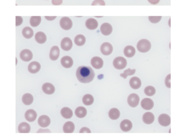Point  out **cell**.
<instances>
[{
  "label": "cell",
  "instance_id": "6da1fadb",
  "mask_svg": "<svg viewBox=\"0 0 175 140\" xmlns=\"http://www.w3.org/2000/svg\"><path fill=\"white\" fill-rule=\"evenodd\" d=\"M95 75L94 71L90 67L83 66L79 67L77 70V78L81 83H90L93 80Z\"/></svg>",
  "mask_w": 175,
  "mask_h": 140
},
{
  "label": "cell",
  "instance_id": "7a4b0ae2",
  "mask_svg": "<svg viewBox=\"0 0 175 140\" xmlns=\"http://www.w3.org/2000/svg\"><path fill=\"white\" fill-rule=\"evenodd\" d=\"M138 50L141 53H146L149 51L151 48V44L149 41L147 39H142L138 43Z\"/></svg>",
  "mask_w": 175,
  "mask_h": 140
},
{
  "label": "cell",
  "instance_id": "3957f363",
  "mask_svg": "<svg viewBox=\"0 0 175 140\" xmlns=\"http://www.w3.org/2000/svg\"><path fill=\"white\" fill-rule=\"evenodd\" d=\"M127 64V60L122 57L116 58L113 61V66L116 69L122 70L126 67Z\"/></svg>",
  "mask_w": 175,
  "mask_h": 140
},
{
  "label": "cell",
  "instance_id": "277c9868",
  "mask_svg": "<svg viewBox=\"0 0 175 140\" xmlns=\"http://www.w3.org/2000/svg\"><path fill=\"white\" fill-rule=\"evenodd\" d=\"M61 27L65 30H69L71 29L73 26V23L71 19L69 17H63L60 22Z\"/></svg>",
  "mask_w": 175,
  "mask_h": 140
},
{
  "label": "cell",
  "instance_id": "5b68a950",
  "mask_svg": "<svg viewBox=\"0 0 175 140\" xmlns=\"http://www.w3.org/2000/svg\"><path fill=\"white\" fill-rule=\"evenodd\" d=\"M127 101L130 106L132 108H135L139 104L140 98L136 94H132L128 98Z\"/></svg>",
  "mask_w": 175,
  "mask_h": 140
},
{
  "label": "cell",
  "instance_id": "8992f818",
  "mask_svg": "<svg viewBox=\"0 0 175 140\" xmlns=\"http://www.w3.org/2000/svg\"><path fill=\"white\" fill-rule=\"evenodd\" d=\"M101 52L105 56H108L111 54L113 52V46L110 43L105 42L103 43L101 46Z\"/></svg>",
  "mask_w": 175,
  "mask_h": 140
},
{
  "label": "cell",
  "instance_id": "52a82bcc",
  "mask_svg": "<svg viewBox=\"0 0 175 140\" xmlns=\"http://www.w3.org/2000/svg\"><path fill=\"white\" fill-rule=\"evenodd\" d=\"M61 46L64 51H70L73 47V43L70 38L65 37L61 41Z\"/></svg>",
  "mask_w": 175,
  "mask_h": 140
},
{
  "label": "cell",
  "instance_id": "ba28073f",
  "mask_svg": "<svg viewBox=\"0 0 175 140\" xmlns=\"http://www.w3.org/2000/svg\"><path fill=\"white\" fill-rule=\"evenodd\" d=\"M158 121L161 126L167 127L171 124V118L168 115L163 114L159 117Z\"/></svg>",
  "mask_w": 175,
  "mask_h": 140
},
{
  "label": "cell",
  "instance_id": "9c48e42d",
  "mask_svg": "<svg viewBox=\"0 0 175 140\" xmlns=\"http://www.w3.org/2000/svg\"><path fill=\"white\" fill-rule=\"evenodd\" d=\"M20 57L23 61L29 62L33 58L32 52L30 50L25 49L21 51Z\"/></svg>",
  "mask_w": 175,
  "mask_h": 140
},
{
  "label": "cell",
  "instance_id": "30bf717a",
  "mask_svg": "<svg viewBox=\"0 0 175 140\" xmlns=\"http://www.w3.org/2000/svg\"><path fill=\"white\" fill-rule=\"evenodd\" d=\"M100 30L103 35L105 36H108L110 35L113 31L112 26L110 24L105 23L103 24L100 28Z\"/></svg>",
  "mask_w": 175,
  "mask_h": 140
},
{
  "label": "cell",
  "instance_id": "8fae6325",
  "mask_svg": "<svg viewBox=\"0 0 175 140\" xmlns=\"http://www.w3.org/2000/svg\"><path fill=\"white\" fill-rule=\"evenodd\" d=\"M51 123V120L49 117L46 115L41 116L38 119L39 126L42 128H46L49 126Z\"/></svg>",
  "mask_w": 175,
  "mask_h": 140
},
{
  "label": "cell",
  "instance_id": "7c38bea8",
  "mask_svg": "<svg viewBox=\"0 0 175 140\" xmlns=\"http://www.w3.org/2000/svg\"><path fill=\"white\" fill-rule=\"evenodd\" d=\"M91 65L96 69H101L103 66V60L99 57H94L92 59L91 61Z\"/></svg>",
  "mask_w": 175,
  "mask_h": 140
},
{
  "label": "cell",
  "instance_id": "4fadbf2b",
  "mask_svg": "<svg viewBox=\"0 0 175 140\" xmlns=\"http://www.w3.org/2000/svg\"><path fill=\"white\" fill-rule=\"evenodd\" d=\"M141 105L142 108L146 110H151L154 107V102L151 99L149 98H145L142 101Z\"/></svg>",
  "mask_w": 175,
  "mask_h": 140
},
{
  "label": "cell",
  "instance_id": "5bb4252c",
  "mask_svg": "<svg viewBox=\"0 0 175 140\" xmlns=\"http://www.w3.org/2000/svg\"><path fill=\"white\" fill-rule=\"evenodd\" d=\"M42 90L47 95H52L55 91V88L53 85L51 83H46L43 84Z\"/></svg>",
  "mask_w": 175,
  "mask_h": 140
},
{
  "label": "cell",
  "instance_id": "9a60e30c",
  "mask_svg": "<svg viewBox=\"0 0 175 140\" xmlns=\"http://www.w3.org/2000/svg\"><path fill=\"white\" fill-rule=\"evenodd\" d=\"M60 55V50L58 46H55L51 48L50 52V58L53 61H56Z\"/></svg>",
  "mask_w": 175,
  "mask_h": 140
},
{
  "label": "cell",
  "instance_id": "2e32d148",
  "mask_svg": "<svg viewBox=\"0 0 175 140\" xmlns=\"http://www.w3.org/2000/svg\"><path fill=\"white\" fill-rule=\"evenodd\" d=\"M61 64L65 68H70L73 65V60L69 56H64L61 59Z\"/></svg>",
  "mask_w": 175,
  "mask_h": 140
},
{
  "label": "cell",
  "instance_id": "e0dca14e",
  "mask_svg": "<svg viewBox=\"0 0 175 140\" xmlns=\"http://www.w3.org/2000/svg\"><path fill=\"white\" fill-rule=\"evenodd\" d=\"M25 116L26 119L28 121L30 122H34L35 120L36 119L37 114L36 111L34 110L30 109L26 112Z\"/></svg>",
  "mask_w": 175,
  "mask_h": 140
},
{
  "label": "cell",
  "instance_id": "ac0fdd59",
  "mask_svg": "<svg viewBox=\"0 0 175 140\" xmlns=\"http://www.w3.org/2000/svg\"><path fill=\"white\" fill-rule=\"evenodd\" d=\"M41 69V65L38 62H33L29 64L28 71L32 74L38 73Z\"/></svg>",
  "mask_w": 175,
  "mask_h": 140
},
{
  "label": "cell",
  "instance_id": "d6986e66",
  "mask_svg": "<svg viewBox=\"0 0 175 140\" xmlns=\"http://www.w3.org/2000/svg\"><path fill=\"white\" fill-rule=\"evenodd\" d=\"M133 125L132 122L129 120H124L122 121L120 124L121 130L124 132H128L132 128Z\"/></svg>",
  "mask_w": 175,
  "mask_h": 140
},
{
  "label": "cell",
  "instance_id": "ffe728a7",
  "mask_svg": "<svg viewBox=\"0 0 175 140\" xmlns=\"http://www.w3.org/2000/svg\"><path fill=\"white\" fill-rule=\"evenodd\" d=\"M86 26L89 30H95L96 28H97L98 23L97 21L94 19L90 18L86 21Z\"/></svg>",
  "mask_w": 175,
  "mask_h": 140
},
{
  "label": "cell",
  "instance_id": "44dd1931",
  "mask_svg": "<svg viewBox=\"0 0 175 140\" xmlns=\"http://www.w3.org/2000/svg\"><path fill=\"white\" fill-rule=\"evenodd\" d=\"M154 115L151 112H147L143 115V122L146 124H151L154 122Z\"/></svg>",
  "mask_w": 175,
  "mask_h": 140
},
{
  "label": "cell",
  "instance_id": "7402d4cb",
  "mask_svg": "<svg viewBox=\"0 0 175 140\" xmlns=\"http://www.w3.org/2000/svg\"><path fill=\"white\" fill-rule=\"evenodd\" d=\"M130 85L131 88L134 89L140 88L141 86V81L140 79L136 77L131 78L130 80Z\"/></svg>",
  "mask_w": 175,
  "mask_h": 140
},
{
  "label": "cell",
  "instance_id": "603a6c76",
  "mask_svg": "<svg viewBox=\"0 0 175 140\" xmlns=\"http://www.w3.org/2000/svg\"><path fill=\"white\" fill-rule=\"evenodd\" d=\"M124 53L127 57H133L136 53V50L134 47L132 46H128L125 48Z\"/></svg>",
  "mask_w": 175,
  "mask_h": 140
},
{
  "label": "cell",
  "instance_id": "cb8c5ba5",
  "mask_svg": "<svg viewBox=\"0 0 175 140\" xmlns=\"http://www.w3.org/2000/svg\"><path fill=\"white\" fill-rule=\"evenodd\" d=\"M35 40L38 43L42 44L45 43L47 40V37L45 33L42 32H37L35 35Z\"/></svg>",
  "mask_w": 175,
  "mask_h": 140
},
{
  "label": "cell",
  "instance_id": "d4e9b609",
  "mask_svg": "<svg viewBox=\"0 0 175 140\" xmlns=\"http://www.w3.org/2000/svg\"><path fill=\"white\" fill-rule=\"evenodd\" d=\"M31 130V127L29 124L26 122H23L19 125L18 127V131L20 133H28Z\"/></svg>",
  "mask_w": 175,
  "mask_h": 140
},
{
  "label": "cell",
  "instance_id": "484cf974",
  "mask_svg": "<svg viewBox=\"0 0 175 140\" xmlns=\"http://www.w3.org/2000/svg\"><path fill=\"white\" fill-rule=\"evenodd\" d=\"M75 130V125L73 122H67L63 126V131L65 133H72Z\"/></svg>",
  "mask_w": 175,
  "mask_h": 140
},
{
  "label": "cell",
  "instance_id": "4316f807",
  "mask_svg": "<svg viewBox=\"0 0 175 140\" xmlns=\"http://www.w3.org/2000/svg\"><path fill=\"white\" fill-rule=\"evenodd\" d=\"M109 116L112 120H116L120 116V112L117 108H112L109 111Z\"/></svg>",
  "mask_w": 175,
  "mask_h": 140
},
{
  "label": "cell",
  "instance_id": "83f0119b",
  "mask_svg": "<svg viewBox=\"0 0 175 140\" xmlns=\"http://www.w3.org/2000/svg\"><path fill=\"white\" fill-rule=\"evenodd\" d=\"M61 115L65 119H70L73 116V112L67 107L63 108L61 111Z\"/></svg>",
  "mask_w": 175,
  "mask_h": 140
},
{
  "label": "cell",
  "instance_id": "f1b7e54d",
  "mask_svg": "<svg viewBox=\"0 0 175 140\" xmlns=\"http://www.w3.org/2000/svg\"><path fill=\"white\" fill-rule=\"evenodd\" d=\"M87 110L83 107H79L76 109L75 115L78 118H84L87 115Z\"/></svg>",
  "mask_w": 175,
  "mask_h": 140
},
{
  "label": "cell",
  "instance_id": "f546056e",
  "mask_svg": "<svg viewBox=\"0 0 175 140\" xmlns=\"http://www.w3.org/2000/svg\"><path fill=\"white\" fill-rule=\"evenodd\" d=\"M34 101L33 96L31 94H25L22 97V102L26 105H30L32 104Z\"/></svg>",
  "mask_w": 175,
  "mask_h": 140
},
{
  "label": "cell",
  "instance_id": "4dcf8cb0",
  "mask_svg": "<svg viewBox=\"0 0 175 140\" xmlns=\"http://www.w3.org/2000/svg\"><path fill=\"white\" fill-rule=\"evenodd\" d=\"M22 34L25 38L29 39L31 38L33 36L34 32L31 28L29 27H26L24 28L23 30Z\"/></svg>",
  "mask_w": 175,
  "mask_h": 140
},
{
  "label": "cell",
  "instance_id": "1f68e13d",
  "mask_svg": "<svg viewBox=\"0 0 175 140\" xmlns=\"http://www.w3.org/2000/svg\"><path fill=\"white\" fill-rule=\"evenodd\" d=\"M75 43L78 46H82L86 42V38L83 35H78L76 37L74 40Z\"/></svg>",
  "mask_w": 175,
  "mask_h": 140
},
{
  "label": "cell",
  "instance_id": "d6a6232c",
  "mask_svg": "<svg viewBox=\"0 0 175 140\" xmlns=\"http://www.w3.org/2000/svg\"><path fill=\"white\" fill-rule=\"evenodd\" d=\"M41 22V17L40 16H32L30 19V25L33 27H36L40 25Z\"/></svg>",
  "mask_w": 175,
  "mask_h": 140
},
{
  "label": "cell",
  "instance_id": "836d02e7",
  "mask_svg": "<svg viewBox=\"0 0 175 140\" xmlns=\"http://www.w3.org/2000/svg\"><path fill=\"white\" fill-rule=\"evenodd\" d=\"M83 102L84 104L87 106H90L93 103L94 99L93 97L90 94H87V95H85L83 97V99H82Z\"/></svg>",
  "mask_w": 175,
  "mask_h": 140
},
{
  "label": "cell",
  "instance_id": "e575fe53",
  "mask_svg": "<svg viewBox=\"0 0 175 140\" xmlns=\"http://www.w3.org/2000/svg\"><path fill=\"white\" fill-rule=\"evenodd\" d=\"M144 92L147 96H152L156 93V89L153 86H148L144 90Z\"/></svg>",
  "mask_w": 175,
  "mask_h": 140
},
{
  "label": "cell",
  "instance_id": "d590c367",
  "mask_svg": "<svg viewBox=\"0 0 175 140\" xmlns=\"http://www.w3.org/2000/svg\"><path fill=\"white\" fill-rule=\"evenodd\" d=\"M136 72V69H133L131 70L130 68H129L127 70H125L124 72L123 73L120 74V76L122 77L123 78H124L125 79L127 78L128 76H131L134 75Z\"/></svg>",
  "mask_w": 175,
  "mask_h": 140
},
{
  "label": "cell",
  "instance_id": "8d00e7d4",
  "mask_svg": "<svg viewBox=\"0 0 175 140\" xmlns=\"http://www.w3.org/2000/svg\"><path fill=\"white\" fill-rule=\"evenodd\" d=\"M162 19V16H149V20L152 23L156 24L159 22Z\"/></svg>",
  "mask_w": 175,
  "mask_h": 140
},
{
  "label": "cell",
  "instance_id": "74e56055",
  "mask_svg": "<svg viewBox=\"0 0 175 140\" xmlns=\"http://www.w3.org/2000/svg\"><path fill=\"white\" fill-rule=\"evenodd\" d=\"M171 74H169L165 79V85L166 87L170 88H171Z\"/></svg>",
  "mask_w": 175,
  "mask_h": 140
},
{
  "label": "cell",
  "instance_id": "f35d334b",
  "mask_svg": "<svg viewBox=\"0 0 175 140\" xmlns=\"http://www.w3.org/2000/svg\"><path fill=\"white\" fill-rule=\"evenodd\" d=\"M92 5L105 6V3L103 0H95L92 4Z\"/></svg>",
  "mask_w": 175,
  "mask_h": 140
},
{
  "label": "cell",
  "instance_id": "ab89813d",
  "mask_svg": "<svg viewBox=\"0 0 175 140\" xmlns=\"http://www.w3.org/2000/svg\"><path fill=\"white\" fill-rule=\"evenodd\" d=\"M23 22V19L20 16H16V26H18L21 25Z\"/></svg>",
  "mask_w": 175,
  "mask_h": 140
},
{
  "label": "cell",
  "instance_id": "60d3db41",
  "mask_svg": "<svg viewBox=\"0 0 175 140\" xmlns=\"http://www.w3.org/2000/svg\"><path fill=\"white\" fill-rule=\"evenodd\" d=\"M52 3L54 5H60L62 4L63 0H52Z\"/></svg>",
  "mask_w": 175,
  "mask_h": 140
},
{
  "label": "cell",
  "instance_id": "b9f144b4",
  "mask_svg": "<svg viewBox=\"0 0 175 140\" xmlns=\"http://www.w3.org/2000/svg\"><path fill=\"white\" fill-rule=\"evenodd\" d=\"M80 133H91V132L90 130L88 128L84 127L81 129L80 131Z\"/></svg>",
  "mask_w": 175,
  "mask_h": 140
},
{
  "label": "cell",
  "instance_id": "7bdbcfd3",
  "mask_svg": "<svg viewBox=\"0 0 175 140\" xmlns=\"http://www.w3.org/2000/svg\"><path fill=\"white\" fill-rule=\"evenodd\" d=\"M45 18L48 21H53L57 17L56 16H51H51H45Z\"/></svg>",
  "mask_w": 175,
  "mask_h": 140
},
{
  "label": "cell",
  "instance_id": "ee69618b",
  "mask_svg": "<svg viewBox=\"0 0 175 140\" xmlns=\"http://www.w3.org/2000/svg\"><path fill=\"white\" fill-rule=\"evenodd\" d=\"M148 2L152 5H156L159 3L160 0H148Z\"/></svg>",
  "mask_w": 175,
  "mask_h": 140
}]
</instances>
